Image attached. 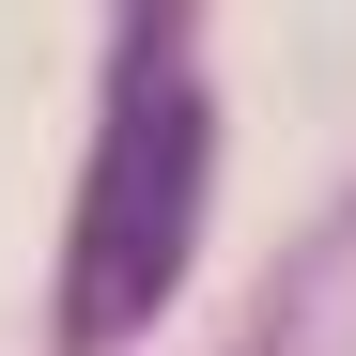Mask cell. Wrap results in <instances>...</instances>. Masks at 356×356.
Wrapping results in <instances>:
<instances>
[{"label": "cell", "instance_id": "cell-1", "mask_svg": "<svg viewBox=\"0 0 356 356\" xmlns=\"http://www.w3.org/2000/svg\"><path fill=\"white\" fill-rule=\"evenodd\" d=\"M202 78H186V31H124L108 63V124H93V186H78V279H63V341H124L155 325V294L186 279V232H202Z\"/></svg>", "mask_w": 356, "mask_h": 356}]
</instances>
